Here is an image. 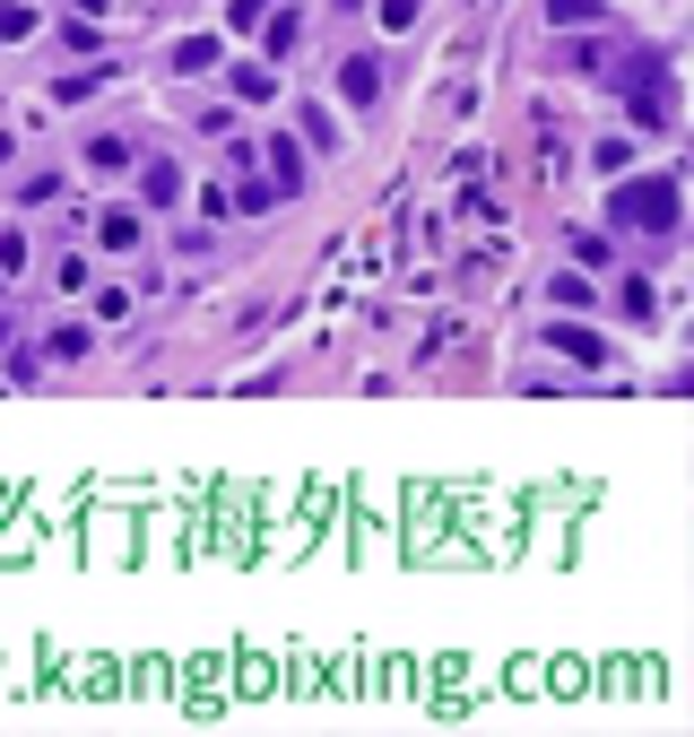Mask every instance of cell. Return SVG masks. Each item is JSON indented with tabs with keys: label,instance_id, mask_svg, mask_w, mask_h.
Here are the masks:
<instances>
[{
	"label": "cell",
	"instance_id": "1",
	"mask_svg": "<svg viewBox=\"0 0 694 737\" xmlns=\"http://www.w3.org/2000/svg\"><path fill=\"white\" fill-rule=\"evenodd\" d=\"M616 226L669 235V226H678V183H625V191H616Z\"/></svg>",
	"mask_w": 694,
	"mask_h": 737
},
{
	"label": "cell",
	"instance_id": "2",
	"mask_svg": "<svg viewBox=\"0 0 694 737\" xmlns=\"http://www.w3.org/2000/svg\"><path fill=\"white\" fill-rule=\"evenodd\" d=\"M373 87H382V70H373L365 52H356V61H339V96H347V105H373Z\"/></svg>",
	"mask_w": 694,
	"mask_h": 737
},
{
	"label": "cell",
	"instance_id": "3",
	"mask_svg": "<svg viewBox=\"0 0 694 737\" xmlns=\"http://www.w3.org/2000/svg\"><path fill=\"white\" fill-rule=\"evenodd\" d=\"M556 356H574V365H599V339H590V330H556Z\"/></svg>",
	"mask_w": 694,
	"mask_h": 737
},
{
	"label": "cell",
	"instance_id": "4",
	"mask_svg": "<svg viewBox=\"0 0 694 737\" xmlns=\"http://www.w3.org/2000/svg\"><path fill=\"white\" fill-rule=\"evenodd\" d=\"M547 17H556V26H590V17H599V0H547Z\"/></svg>",
	"mask_w": 694,
	"mask_h": 737
},
{
	"label": "cell",
	"instance_id": "5",
	"mask_svg": "<svg viewBox=\"0 0 694 737\" xmlns=\"http://www.w3.org/2000/svg\"><path fill=\"white\" fill-rule=\"evenodd\" d=\"M417 9L426 0H382V26H417Z\"/></svg>",
	"mask_w": 694,
	"mask_h": 737
},
{
	"label": "cell",
	"instance_id": "6",
	"mask_svg": "<svg viewBox=\"0 0 694 737\" xmlns=\"http://www.w3.org/2000/svg\"><path fill=\"white\" fill-rule=\"evenodd\" d=\"M26 26H35V17H26L18 0H0V35H26Z\"/></svg>",
	"mask_w": 694,
	"mask_h": 737
}]
</instances>
